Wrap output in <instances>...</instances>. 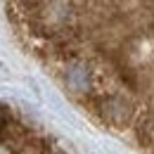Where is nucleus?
Segmentation results:
<instances>
[{
  "label": "nucleus",
  "instance_id": "f257e3e1",
  "mask_svg": "<svg viewBox=\"0 0 154 154\" xmlns=\"http://www.w3.org/2000/svg\"><path fill=\"white\" fill-rule=\"evenodd\" d=\"M5 19L71 104L154 154V2H7Z\"/></svg>",
  "mask_w": 154,
  "mask_h": 154
},
{
  "label": "nucleus",
  "instance_id": "f03ea898",
  "mask_svg": "<svg viewBox=\"0 0 154 154\" xmlns=\"http://www.w3.org/2000/svg\"><path fill=\"white\" fill-rule=\"evenodd\" d=\"M0 154H69L31 116L0 100Z\"/></svg>",
  "mask_w": 154,
  "mask_h": 154
}]
</instances>
